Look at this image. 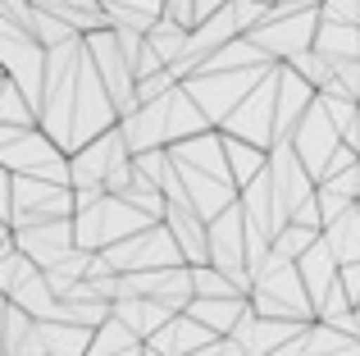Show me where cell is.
<instances>
[{"label": "cell", "mask_w": 360, "mask_h": 356, "mask_svg": "<svg viewBox=\"0 0 360 356\" xmlns=\"http://www.w3.org/2000/svg\"><path fill=\"white\" fill-rule=\"evenodd\" d=\"M146 42L160 51V60H165V64H178V60H183V51H187V42H192V27H183L178 18L165 14V18H160V23L146 32Z\"/></svg>", "instance_id": "obj_33"}, {"label": "cell", "mask_w": 360, "mask_h": 356, "mask_svg": "<svg viewBox=\"0 0 360 356\" xmlns=\"http://www.w3.org/2000/svg\"><path fill=\"white\" fill-rule=\"evenodd\" d=\"M41 324V338L51 356H91V343H96V329L87 324H69V320H37Z\"/></svg>", "instance_id": "obj_27"}, {"label": "cell", "mask_w": 360, "mask_h": 356, "mask_svg": "<svg viewBox=\"0 0 360 356\" xmlns=\"http://www.w3.org/2000/svg\"><path fill=\"white\" fill-rule=\"evenodd\" d=\"M224 5H233V0H196V14H201V18H210V14H219Z\"/></svg>", "instance_id": "obj_44"}, {"label": "cell", "mask_w": 360, "mask_h": 356, "mask_svg": "<svg viewBox=\"0 0 360 356\" xmlns=\"http://www.w3.org/2000/svg\"><path fill=\"white\" fill-rule=\"evenodd\" d=\"M41 128L64 146V151H82L96 142L101 133L119 128V106L110 87L101 82L96 64L87 55V37L55 46L51 69H46V106H41Z\"/></svg>", "instance_id": "obj_1"}, {"label": "cell", "mask_w": 360, "mask_h": 356, "mask_svg": "<svg viewBox=\"0 0 360 356\" xmlns=\"http://www.w3.org/2000/svg\"><path fill=\"white\" fill-rule=\"evenodd\" d=\"M119 356H146V343H141V348H132V352H119Z\"/></svg>", "instance_id": "obj_46"}, {"label": "cell", "mask_w": 360, "mask_h": 356, "mask_svg": "<svg viewBox=\"0 0 360 356\" xmlns=\"http://www.w3.org/2000/svg\"><path fill=\"white\" fill-rule=\"evenodd\" d=\"M146 356H160V352H150V348H146Z\"/></svg>", "instance_id": "obj_48"}, {"label": "cell", "mask_w": 360, "mask_h": 356, "mask_svg": "<svg viewBox=\"0 0 360 356\" xmlns=\"http://www.w3.org/2000/svg\"><path fill=\"white\" fill-rule=\"evenodd\" d=\"M132 348H141V338H137V333H132L123 320H115V315H110V320L96 329L91 356H119V352H132Z\"/></svg>", "instance_id": "obj_37"}, {"label": "cell", "mask_w": 360, "mask_h": 356, "mask_svg": "<svg viewBox=\"0 0 360 356\" xmlns=\"http://www.w3.org/2000/svg\"><path fill=\"white\" fill-rule=\"evenodd\" d=\"M210 115H205L201 106H196V96L178 82L174 87V96H169V146L174 142H187V137H201V133H210Z\"/></svg>", "instance_id": "obj_25"}, {"label": "cell", "mask_w": 360, "mask_h": 356, "mask_svg": "<svg viewBox=\"0 0 360 356\" xmlns=\"http://www.w3.org/2000/svg\"><path fill=\"white\" fill-rule=\"evenodd\" d=\"M0 170L27 178H73V155L55 142L46 128H0Z\"/></svg>", "instance_id": "obj_4"}, {"label": "cell", "mask_w": 360, "mask_h": 356, "mask_svg": "<svg viewBox=\"0 0 360 356\" xmlns=\"http://www.w3.org/2000/svg\"><path fill=\"white\" fill-rule=\"evenodd\" d=\"M319 238H324V229H310V224H297V220H292L288 229L274 238V256H283V260H292V265H297V260L306 256Z\"/></svg>", "instance_id": "obj_35"}, {"label": "cell", "mask_w": 360, "mask_h": 356, "mask_svg": "<svg viewBox=\"0 0 360 356\" xmlns=\"http://www.w3.org/2000/svg\"><path fill=\"white\" fill-rule=\"evenodd\" d=\"M288 64H292V69H297L301 78L310 82V87H319V91L333 87V73H338V69H333V60H324L319 51H301L297 60H288Z\"/></svg>", "instance_id": "obj_39"}, {"label": "cell", "mask_w": 360, "mask_h": 356, "mask_svg": "<svg viewBox=\"0 0 360 356\" xmlns=\"http://www.w3.org/2000/svg\"><path fill=\"white\" fill-rule=\"evenodd\" d=\"M251 311L264 315V320H301V324H315V302H310V288L301 279V265L283 256H269V265L255 274L251 288Z\"/></svg>", "instance_id": "obj_3"}, {"label": "cell", "mask_w": 360, "mask_h": 356, "mask_svg": "<svg viewBox=\"0 0 360 356\" xmlns=\"http://www.w3.org/2000/svg\"><path fill=\"white\" fill-rule=\"evenodd\" d=\"M342 293L352 297V306H360V260L356 265H342Z\"/></svg>", "instance_id": "obj_43"}, {"label": "cell", "mask_w": 360, "mask_h": 356, "mask_svg": "<svg viewBox=\"0 0 360 356\" xmlns=\"http://www.w3.org/2000/svg\"><path fill=\"white\" fill-rule=\"evenodd\" d=\"M324 18H333V23H356L360 27V0H324V9H319Z\"/></svg>", "instance_id": "obj_41"}, {"label": "cell", "mask_w": 360, "mask_h": 356, "mask_svg": "<svg viewBox=\"0 0 360 356\" xmlns=\"http://www.w3.org/2000/svg\"><path fill=\"white\" fill-rule=\"evenodd\" d=\"M87 55H91V64H96L101 82L110 87V96H115L119 119H128L141 101H137V73H132L128 55H123V46H119V32H115V27L87 32Z\"/></svg>", "instance_id": "obj_10"}, {"label": "cell", "mask_w": 360, "mask_h": 356, "mask_svg": "<svg viewBox=\"0 0 360 356\" xmlns=\"http://www.w3.org/2000/svg\"><path fill=\"white\" fill-rule=\"evenodd\" d=\"M0 64H5V78L23 87V96L37 106L41 115L46 106V69H51V51L27 32L18 18L0 14Z\"/></svg>", "instance_id": "obj_5"}, {"label": "cell", "mask_w": 360, "mask_h": 356, "mask_svg": "<svg viewBox=\"0 0 360 356\" xmlns=\"http://www.w3.org/2000/svg\"><path fill=\"white\" fill-rule=\"evenodd\" d=\"M310 324H301V320H264V315H246V320L238 324V333L233 338L242 343L251 356H269V352H278L283 343H292L297 333H306Z\"/></svg>", "instance_id": "obj_19"}, {"label": "cell", "mask_w": 360, "mask_h": 356, "mask_svg": "<svg viewBox=\"0 0 360 356\" xmlns=\"http://www.w3.org/2000/svg\"><path fill=\"white\" fill-rule=\"evenodd\" d=\"M14 247L32 260L37 269H55L78 251V229L73 220H46V224H27V229H9Z\"/></svg>", "instance_id": "obj_12"}, {"label": "cell", "mask_w": 360, "mask_h": 356, "mask_svg": "<svg viewBox=\"0 0 360 356\" xmlns=\"http://www.w3.org/2000/svg\"><path fill=\"white\" fill-rule=\"evenodd\" d=\"M297 265H301V279H306L310 302H315V315H319L338 293H342V260H338V256H333V247L319 238L315 247H310L306 256L297 260Z\"/></svg>", "instance_id": "obj_17"}, {"label": "cell", "mask_w": 360, "mask_h": 356, "mask_svg": "<svg viewBox=\"0 0 360 356\" xmlns=\"http://www.w3.org/2000/svg\"><path fill=\"white\" fill-rule=\"evenodd\" d=\"M174 96V91H169ZM169 96L165 101H150V106H137L128 119H119L123 137H128L132 155L141 151H165L169 146Z\"/></svg>", "instance_id": "obj_18"}, {"label": "cell", "mask_w": 360, "mask_h": 356, "mask_svg": "<svg viewBox=\"0 0 360 356\" xmlns=\"http://www.w3.org/2000/svg\"><path fill=\"white\" fill-rule=\"evenodd\" d=\"M274 128H278V69L233 110V119L219 128L229 137H242V142H255L264 151H274Z\"/></svg>", "instance_id": "obj_11"}, {"label": "cell", "mask_w": 360, "mask_h": 356, "mask_svg": "<svg viewBox=\"0 0 360 356\" xmlns=\"http://www.w3.org/2000/svg\"><path fill=\"white\" fill-rule=\"evenodd\" d=\"M319 23H324L319 9H278V5H274V14L264 18L255 32H246V37H251L269 60L288 64V60H297L301 51H315Z\"/></svg>", "instance_id": "obj_9"}, {"label": "cell", "mask_w": 360, "mask_h": 356, "mask_svg": "<svg viewBox=\"0 0 360 356\" xmlns=\"http://www.w3.org/2000/svg\"><path fill=\"white\" fill-rule=\"evenodd\" d=\"M210 265H219L224 274H233L246 293L255 288L251 269H246V215H242V201L229 205L219 220H210Z\"/></svg>", "instance_id": "obj_13"}, {"label": "cell", "mask_w": 360, "mask_h": 356, "mask_svg": "<svg viewBox=\"0 0 360 356\" xmlns=\"http://www.w3.org/2000/svg\"><path fill=\"white\" fill-rule=\"evenodd\" d=\"M269 178H274V192H278V201L288 205V215H297L306 201H315L319 183L315 174L306 170V160L297 155V146L292 142H278L269 151Z\"/></svg>", "instance_id": "obj_16"}, {"label": "cell", "mask_w": 360, "mask_h": 356, "mask_svg": "<svg viewBox=\"0 0 360 356\" xmlns=\"http://www.w3.org/2000/svg\"><path fill=\"white\" fill-rule=\"evenodd\" d=\"M192 284L196 297H251L233 274H224L219 265H192Z\"/></svg>", "instance_id": "obj_36"}, {"label": "cell", "mask_w": 360, "mask_h": 356, "mask_svg": "<svg viewBox=\"0 0 360 356\" xmlns=\"http://www.w3.org/2000/svg\"><path fill=\"white\" fill-rule=\"evenodd\" d=\"M347 137H342V128L328 119V110L319 106H310V115L297 124V133H292V146H297V155L306 160V170L315 174V183L324 178V170H328V160L338 155V146H342Z\"/></svg>", "instance_id": "obj_15"}, {"label": "cell", "mask_w": 360, "mask_h": 356, "mask_svg": "<svg viewBox=\"0 0 360 356\" xmlns=\"http://www.w3.org/2000/svg\"><path fill=\"white\" fill-rule=\"evenodd\" d=\"M278 69V64H274ZM274 69H224V73H192V78L183 82L187 91L196 96V106L210 115L214 128H224L233 119V110L242 106L246 96H251L255 87H260L264 78H269Z\"/></svg>", "instance_id": "obj_8"}, {"label": "cell", "mask_w": 360, "mask_h": 356, "mask_svg": "<svg viewBox=\"0 0 360 356\" xmlns=\"http://www.w3.org/2000/svg\"><path fill=\"white\" fill-rule=\"evenodd\" d=\"M306 356H360V338L356 333H342L338 324L315 320L306 329Z\"/></svg>", "instance_id": "obj_29"}, {"label": "cell", "mask_w": 360, "mask_h": 356, "mask_svg": "<svg viewBox=\"0 0 360 356\" xmlns=\"http://www.w3.org/2000/svg\"><path fill=\"white\" fill-rule=\"evenodd\" d=\"M0 128H41L37 106L23 96L18 82H9V78H5V87H0Z\"/></svg>", "instance_id": "obj_32"}, {"label": "cell", "mask_w": 360, "mask_h": 356, "mask_svg": "<svg viewBox=\"0 0 360 356\" xmlns=\"http://www.w3.org/2000/svg\"><path fill=\"white\" fill-rule=\"evenodd\" d=\"M78 196L69 183L55 178H27V174H0V224L5 229H27L46 220H73Z\"/></svg>", "instance_id": "obj_2"}, {"label": "cell", "mask_w": 360, "mask_h": 356, "mask_svg": "<svg viewBox=\"0 0 360 356\" xmlns=\"http://www.w3.org/2000/svg\"><path fill=\"white\" fill-rule=\"evenodd\" d=\"M324 242L333 247V256L342 260V265H356V260H360V205H356V210H347L342 220L328 224Z\"/></svg>", "instance_id": "obj_31"}, {"label": "cell", "mask_w": 360, "mask_h": 356, "mask_svg": "<svg viewBox=\"0 0 360 356\" xmlns=\"http://www.w3.org/2000/svg\"><path fill=\"white\" fill-rule=\"evenodd\" d=\"M278 9H324V0H274Z\"/></svg>", "instance_id": "obj_45"}, {"label": "cell", "mask_w": 360, "mask_h": 356, "mask_svg": "<svg viewBox=\"0 0 360 356\" xmlns=\"http://www.w3.org/2000/svg\"><path fill=\"white\" fill-rule=\"evenodd\" d=\"M174 87H178V78H174L169 69H165V73H150V78H137V101H141V106H150V101H165Z\"/></svg>", "instance_id": "obj_40"}, {"label": "cell", "mask_w": 360, "mask_h": 356, "mask_svg": "<svg viewBox=\"0 0 360 356\" xmlns=\"http://www.w3.org/2000/svg\"><path fill=\"white\" fill-rule=\"evenodd\" d=\"M224 146H229V165H233V178H238V187L255 183L264 170H269V151L255 142H242V137H229L224 133Z\"/></svg>", "instance_id": "obj_30"}, {"label": "cell", "mask_w": 360, "mask_h": 356, "mask_svg": "<svg viewBox=\"0 0 360 356\" xmlns=\"http://www.w3.org/2000/svg\"><path fill=\"white\" fill-rule=\"evenodd\" d=\"M115 320H123L141 343H150L169 320H174V311H169L165 302H155V297H119L115 302Z\"/></svg>", "instance_id": "obj_24"}, {"label": "cell", "mask_w": 360, "mask_h": 356, "mask_svg": "<svg viewBox=\"0 0 360 356\" xmlns=\"http://www.w3.org/2000/svg\"><path fill=\"white\" fill-rule=\"evenodd\" d=\"M214 338H219V333H210L201 320H196V315L183 311V315H174V320H169L165 329H160L155 338L146 343V348L160 352V356H196L201 348H210Z\"/></svg>", "instance_id": "obj_20"}, {"label": "cell", "mask_w": 360, "mask_h": 356, "mask_svg": "<svg viewBox=\"0 0 360 356\" xmlns=\"http://www.w3.org/2000/svg\"><path fill=\"white\" fill-rule=\"evenodd\" d=\"M5 302L23 306L32 320H60V315H64V302H60V293H55V284H51V274H46V269H32V274L14 288Z\"/></svg>", "instance_id": "obj_23"}, {"label": "cell", "mask_w": 360, "mask_h": 356, "mask_svg": "<svg viewBox=\"0 0 360 356\" xmlns=\"http://www.w3.org/2000/svg\"><path fill=\"white\" fill-rule=\"evenodd\" d=\"M32 333H37V320H32V315H27L23 306L5 302V338H0V356H14L27 338H32Z\"/></svg>", "instance_id": "obj_38"}, {"label": "cell", "mask_w": 360, "mask_h": 356, "mask_svg": "<svg viewBox=\"0 0 360 356\" xmlns=\"http://www.w3.org/2000/svg\"><path fill=\"white\" fill-rule=\"evenodd\" d=\"M315 51L333 64H347V60H360V27L356 23H333L324 18L319 23V37H315Z\"/></svg>", "instance_id": "obj_28"}, {"label": "cell", "mask_w": 360, "mask_h": 356, "mask_svg": "<svg viewBox=\"0 0 360 356\" xmlns=\"http://www.w3.org/2000/svg\"><path fill=\"white\" fill-rule=\"evenodd\" d=\"M23 27L46 46V51H55V46H64V42H73V37H82V32H73V27L64 23L60 14H51V9H41V5H32V14H27Z\"/></svg>", "instance_id": "obj_34"}, {"label": "cell", "mask_w": 360, "mask_h": 356, "mask_svg": "<svg viewBox=\"0 0 360 356\" xmlns=\"http://www.w3.org/2000/svg\"><path fill=\"white\" fill-rule=\"evenodd\" d=\"M115 32H150L165 18V0H101Z\"/></svg>", "instance_id": "obj_26"}, {"label": "cell", "mask_w": 360, "mask_h": 356, "mask_svg": "<svg viewBox=\"0 0 360 356\" xmlns=\"http://www.w3.org/2000/svg\"><path fill=\"white\" fill-rule=\"evenodd\" d=\"M165 224H169V233L178 238L187 265H210V220H201L192 205H169Z\"/></svg>", "instance_id": "obj_21"}, {"label": "cell", "mask_w": 360, "mask_h": 356, "mask_svg": "<svg viewBox=\"0 0 360 356\" xmlns=\"http://www.w3.org/2000/svg\"><path fill=\"white\" fill-rule=\"evenodd\" d=\"M128 160H132V146H128V137H123V128H110L96 142H87L82 151H73L69 187H105V178L115 170H123Z\"/></svg>", "instance_id": "obj_14"}, {"label": "cell", "mask_w": 360, "mask_h": 356, "mask_svg": "<svg viewBox=\"0 0 360 356\" xmlns=\"http://www.w3.org/2000/svg\"><path fill=\"white\" fill-rule=\"evenodd\" d=\"M150 224H160V220H150L146 210H137V205L123 201V196H101L96 205H87V210L73 215V229H78V247L82 251H105V247H115V242L132 238V233L150 229Z\"/></svg>", "instance_id": "obj_6"}, {"label": "cell", "mask_w": 360, "mask_h": 356, "mask_svg": "<svg viewBox=\"0 0 360 356\" xmlns=\"http://www.w3.org/2000/svg\"><path fill=\"white\" fill-rule=\"evenodd\" d=\"M196 356H251V352H246L242 343H238V338H233V333H229V338H214L210 348H201Z\"/></svg>", "instance_id": "obj_42"}, {"label": "cell", "mask_w": 360, "mask_h": 356, "mask_svg": "<svg viewBox=\"0 0 360 356\" xmlns=\"http://www.w3.org/2000/svg\"><path fill=\"white\" fill-rule=\"evenodd\" d=\"M187 315H196L210 333L229 338V333H238V324L246 315H251V297H196L187 306Z\"/></svg>", "instance_id": "obj_22"}, {"label": "cell", "mask_w": 360, "mask_h": 356, "mask_svg": "<svg viewBox=\"0 0 360 356\" xmlns=\"http://www.w3.org/2000/svg\"><path fill=\"white\" fill-rule=\"evenodd\" d=\"M356 333H360V306H356Z\"/></svg>", "instance_id": "obj_47"}, {"label": "cell", "mask_w": 360, "mask_h": 356, "mask_svg": "<svg viewBox=\"0 0 360 356\" xmlns=\"http://www.w3.org/2000/svg\"><path fill=\"white\" fill-rule=\"evenodd\" d=\"M105 256V265L115 269V274H146V269H174V265H187L183 247H178V238L169 233V224H150V229L132 233V238L115 242V247L101 251Z\"/></svg>", "instance_id": "obj_7"}]
</instances>
